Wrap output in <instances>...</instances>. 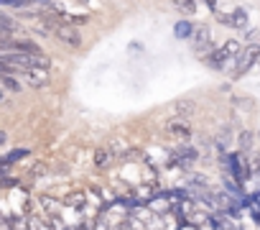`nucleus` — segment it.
<instances>
[{"label":"nucleus","mask_w":260,"mask_h":230,"mask_svg":"<svg viewBox=\"0 0 260 230\" xmlns=\"http://www.w3.org/2000/svg\"><path fill=\"white\" fill-rule=\"evenodd\" d=\"M237 54H240V44H237V41H227L222 49H214L212 54H207L204 62H207V67H212V69H224L227 62H230L232 56H237Z\"/></svg>","instance_id":"obj_1"},{"label":"nucleus","mask_w":260,"mask_h":230,"mask_svg":"<svg viewBox=\"0 0 260 230\" xmlns=\"http://www.w3.org/2000/svg\"><path fill=\"white\" fill-rule=\"evenodd\" d=\"M257 59H260V49H257V46H250V49L240 51V54H237V64H235V79H240Z\"/></svg>","instance_id":"obj_2"},{"label":"nucleus","mask_w":260,"mask_h":230,"mask_svg":"<svg viewBox=\"0 0 260 230\" xmlns=\"http://www.w3.org/2000/svg\"><path fill=\"white\" fill-rule=\"evenodd\" d=\"M61 44H67V46H82V36H79V31L72 26V23H61L59 28H56V34H54Z\"/></svg>","instance_id":"obj_3"},{"label":"nucleus","mask_w":260,"mask_h":230,"mask_svg":"<svg viewBox=\"0 0 260 230\" xmlns=\"http://www.w3.org/2000/svg\"><path fill=\"white\" fill-rule=\"evenodd\" d=\"M166 131L171 133V136H176V138H191V123H189V118H171L169 123H166Z\"/></svg>","instance_id":"obj_4"},{"label":"nucleus","mask_w":260,"mask_h":230,"mask_svg":"<svg viewBox=\"0 0 260 230\" xmlns=\"http://www.w3.org/2000/svg\"><path fill=\"white\" fill-rule=\"evenodd\" d=\"M21 74H23L26 82L34 84V87H46V84H49V72H46V67H31V69H23Z\"/></svg>","instance_id":"obj_5"},{"label":"nucleus","mask_w":260,"mask_h":230,"mask_svg":"<svg viewBox=\"0 0 260 230\" xmlns=\"http://www.w3.org/2000/svg\"><path fill=\"white\" fill-rule=\"evenodd\" d=\"M174 34H176V39H191L194 36V26L189 21H179L174 26Z\"/></svg>","instance_id":"obj_6"},{"label":"nucleus","mask_w":260,"mask_h":230,"mask_svg":"<svg viewBox=\"0 0 260 230\" xmlns=\"http://www.w3.org/2000/svg\"><path fill=\"white\" fill-rule=\"evenodd\" d=\"M0 82H3V87L8 92H21V82L11 74V72H3V77H0Z\"/></svg>","instance_id":"obj_7"},{"label":"nucleus","mask_w":260,"mask_h":230,"mask_svg":"<svg viewBox=\"0 0 260 230\" xmlns=\"http://www.w3.org/2000/svg\"><path fill=\"white\" fill-rule=\"evenodd\" d=\"M94 164H97L100 169H107V166L112 164V154H110L107 149H100V151H94Z\"/></svg>","instance_id":"obj_8"},{"label":"nucleus","mask_w":260,"mask_h":230,"mask_svg":"<svg viewBox=\"0 0 260 230\" xmlns=\"http://www.w3.org/2000/svg\"><path fill=\"white\" fill-rule=\"evenodd\" d=\"M174 107H176V112L181 115V118H189V115H191V112L197 110V105H194L191 100H179V102H176Z\"/></svg>","instance_id":"obj_9"},{"label":"nucleus","mask_w":260,"mask_h":230,"mask_svg":"<svg viewBox=\"0 0 260 230\" xmlns=\"http://www.w3.org/2000/svg\"><path fill=\"white\" fill-rule=\"evenodd\" d=\"M41 207L46 210V215H49V217H54V215H59V212H61V205H59V202H54L51 197H41Z\"/></svg>","instance_id":"obj_10"},{"label":"nucleus","mask_w":260,"mask_h":230,"mask_svg":"<svg viewBox=\"0 0 260 230\" xmlns=\"http://www.w3.org/2000/svg\"><path fill=\"white\" fill-rule=\"evenodd\" d=\"M64 205H69V207H77V210H82V207L87 205V197H84L82 192H74V194H69V197L64 199Z\"/></svg>","instance_id":"obj_11"},{"label":"nucleus","mask_w":260,"mask_h":230,"mask_svg":"<svg viewBox=\"0 0 260 230\" xmlns=\"http://www.w3.org/2000/svg\"><path fill=\"white\" fill-rule=\"evenodd\" d=\"M3 6H16V8H28V6H46V0H3Z\"/></svg>","instance_id":"obj_12"},{"label":"nucleus","mask_w":260,"mask_h":230,"mask_svg":"<svg viewBox=\"0 0 260 230\" xmlns=\"http://www.w3.org/2000/svg\"><path fill=\"white\" fill-rule=\"evenodd\" d=\"M232 26H237V28H245V26H247V13H245L242 8L232 13Z\"/></svg>","instance_id":"obj_13"},{"label":"nucleus","mask_w":260,"mask_h":230,"mask_svg":"<svg viewBox=\"0 0 260 230\" xmlns=\"http://www.w3.org/2000/svg\"><path fill=\"white\" fill-rule=\"evenodd\" d=\"M23 156H28V149H16V151H11L3 161H8V164H13V161H21Z\"/></svg>","instance_id":"obj_14"},{"label":"nucleus","mask_w":260,"mask_h":230,"mask_svg":"<svg viewBox=\"0 0 260 230\" xmlns=\"http://www.w3.org/2000/svg\"><path fill=\"white\" fill-rule=\"evenodd\" d=\"M176 6H179V8L184 11V13H189V16H191V13L197 11V6H194V0H176Z\"/></svg>","instance_id":"obj_15"},{"label":"nucleus","mask_w":260,"mask_h":230,"mask_svg":"<svg viewBox=\"0 0 260 230\" xmlns=\"http://www.w3.org/2000/svg\"><path fill=\"white\" fill-rule=\"evenodd\" d=\"M240 146H242V149H250V146H252V133H250V131H242V133H240Z\"/></svg>","instance_id":"obj_16"},{"label":"nucleus","mask_w":260,"mask_h":230,"mask_svg":"<svg viewBox=\"0 0 260 230\" xmlns=\"http://www.w3.org/2000/svg\"><path fill=\"white\" fill-rule=\"evenodd\" d=\"M219 230H235V227H232V220H230V217H224V222H222V227H219Z\"/></svg>","instance_id":"obj_17"},{"label":"nucleus","mask_w":260,"mask_h":230,"mask_svg":"<svg viewBox=\"0 0 260 230\" xmlns=\"http://www.w3.org/2000/svg\"><path fill=\"white\" fill-rule=\"evenodd\" d=\"M207 6H209V8L214 11V8H217V0H207Z\"/></svg>","instance_id":"obj_18"}]
</instances>
